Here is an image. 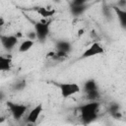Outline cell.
<instances>
[{
    "instance_id": "obj_1",
    "label": "cell",
    "mask_w": 126,
    "mask_h": 126,
    "mask_svg": "<svg viewBox=\"0 0 126 126\" xmlns=\"http://www.w3.org/2000/svg\"><path fill=\"white\" fill-rule=\"evenodd\" d=\"M98 109H99V103L95 100L83 104L80 107V113L83 122L88 124L95 120V118L97 117Z\"/></svg>"
},
{
    "instance_id": "obj_2",
    "label": "cell",
    "mask_w": 126,
    "mask_h": 126,
    "mask_svg": "<svg viewBox=\"0 0 126 126\" xmlns=\"http://www.w3.org/2000/svg\"><path fill=\"white\" fill-rule=\"evenodd\" d=\"M6 104H7L8 109L10 110L12 116L16 120H20L28 110V106L25 105V104L16 103V102H13V101H7Z\"/></svg>"
},
{
    "instance_id": "obj_3",
    "label": "cell",
    "mask_w": 126,
    "mask_h": 126,
    "mask_svg": "<svg viewBox=\"0 0 126 126\" xmlns=\"http://www.w3.org/2000/svg\"><path fill=\"white\" fill-rule=\"evenodd\" d=\"M59 89H60V94L62 95V97L67 98L70 97L78 93H80L81 89L79 87L78 84L76 83H63L59 85Z\"/></svg>"
},
{
    "instance_id": "obj_4",
    "label": "cell",
    "mask_w": 126,
    "mask_h": 126,
    "mask_svg": "<svg viewBox=\"0 0 126 126\" xmlns=\"http://www.w3.org/2000/svg\"><path fill=\"white\" fill-rule=\"evenodd\" d=\"M50 31V24L49 22H37L34 24V33L35 37L38 38L39 40H44Z\"/></svg>"
},
{
    "instance_id": "obj_5",
    "label": "cell",
    "mask_w": 126,
    "mask_h": 126,
    "mask_svg": "<svg viewBox=\"0 0 126 126\" xmlns=\"http://www.w3.org/2000/svg\"><path fill=\"white\" fill-rule=\"evenodd\" d=\"M103 53H104V48L101 46V44H99L98 42H94L82 53L81 58H90Z\"/></svg>"
},
{
    "instance_id": "obj_6",
    "label": "cell",
    "mask_w": 126,
    "mask_h": 126,
    "mask_svg": "<svg viewBox=\"0 0 126 126\" xmlns=\"http://www.w3.org/2000/svg\"><path fill=\"white\" fill-rule=\"evenodd\" d=\"M0 42L5 49L11 50L16 46V44L18 42V37L16 35H12V34L11 35H1Z\"/></svg>"
},
{
    "instance_id": "obj_7",
    "label": "cell",
    "mask_w": 126,
    "mask_h": 126,
    "mask_svg": "<svg viewBox=\"0 0 126 126\" xmlns=\"http://www.w3.org/2000/svg\"><path fill=\"white\" fill-rule=\"evenodd\" d=\"M41 111H42V104L40 103V104L35 105V106L29 112V114H28V116H27V121H28L29 123H31V124H34V123L38 120V117H39Z\"/></svg>"
},
{
    "instance_id": "obj_8",
    "label": "cell",
    "mask_w": 126,
    "mask_h": 126,
    "mask_svg": "<svg viewBox=\"0 0 126 126\" xmlns=\"http://www.w3.org/2000/svg\"><path fill=\"white\" fill-rule=\"evenodd\" d=\"M56 49H57V54L59 56H65L71 50V44L69 41L60 40L56 43Z\"/></svg>"
},
{
    "instance_id": "obj_9",
    "label": "cell",
    "mask_w": 126,
    "mask_h": 126,
    "mask_svg": "<svg viewBox=\"0 0 126 126\" xmlns=\"http://www.w3.org/2000/svg\"><path fill=\"white\" fill-rule=\"evenodd\" d=\"M12 67L11 58L6 56H0V72L10 71Z\"/></svg>"
},
{
    "instance_id": "obj_10",
    "label": "cell",
    "mask_w": 126,
    "mask_h": 126,
    "mask_svg": "<svg viewBox=\"0 0 126 126\" xmlns=\"http://www.w3.org/2000/svg\"><path fill=\"white\" fill-rule=\"evenodd\" d=\"M35 10L43 18H49V17H51V16H53L55 14V10L54 9L47 8V7H38Z\"/></svg>"
},
{
    "instance_id": "obj_11",
    "label": "cell",
    "mask_w": 126,
    "mask_h": 126,
    "mask_svg": "<svg viewBox=\"0 0 126 126\" xmlns=\"http://www.w3.org/2000/svg\"><path fill=\"white\" fill-rule=\"evenodd\" d=\"M84 91H85L87 94L96 92V91H97V85H96L95 81H94V80H88V81L84 84Z\"/></svg>"
},
{
    "instance_id": "obj_12",
    "label": "cell",
    "mask_w": 126,
    "mask_h": 126,
    "mask_svg": "<svg viewBox=\"0 0 126 126\" xmlns=\"http://www.w3.org/2000/svg\"><path fill=\"white\" fill-rule=\"evenodd\" d=\"M33 44H34V41H33V40H32V39H26V40H24V41L20 44V46H19V51L22 52V53L27 52V51H29V50L33 46Z\"/></svg>"
},
{
    "instance_id": "obj_13",
    "label": "cell",
    "mask_w": 126,
    "mask_h": 126,
    "mask_svg": "<svg viewBox=\"0 0 126 126\" xmlns=\"http://www.w3.org/2000/svg\"><path fill=\"white\" fill-rule=\"evenodd\" d=\"M86 10H87L86 4H83V5H73V4H72V7H71V9H70L71 13H72L74 16L82 15Z\"/></svg>"
},
{
    "instance_id": "obj_14",
    "label": "cell",
    "mask_w": 126,
    "mask_h": 126,
    "mask_svg": "<svg viewBox=\"0 0 126 126\" xmlns=\"http://www.w3.org/2000/svg\"><path fill=\"white\" fill-rule=\"evenodd\" d=\"M116 10V13L118 15V18L120 20V23L123 27H125L126 25V12L124 10H120V9H115Z\"/></svg>"
},
{
    "instance_id": "obj_15",
    "label": "cell",
    "mask_w": 126,
    "mask_h": 126,
    "mask_svg": "<svg viewBox=\"0 0 126 126\" xmlns=\"http://www.w3.org/2000/svg\"><path fill=\"white\" fill-rule=\"evenodd\" d=\"M25 88V82H19V83H17V85H15V89L16 90H22V89H24Z\"/></svg>"
},
{
    "instance_id": "obj_16",
    "label": "cell",
    "mask_w": 126,
    "mask_h": 126,
    "mask_svg": "<svg viewBox=\"0 0 126 126\" xmlns=\"http://www.w3.org/2000/svg\"><path fill=\"white\" fill-rule=\"evenodd\" d=\"M4 24H5V20H4V18H3V17H0V27L4 26Z\"/></svg>"
},
{
    "instance_id": "obj_17",
    "label": "cell",
    "mask_w": 126,
    "mask_h": 126,
    "mask_svg": "<svg viewBox=\"0 0 126 126\" xmlns=\"http://www.w3.org/2000/svg\"><path fill=\"white\" fill-rule=\"evenodd\" d=\"M4 98H5V95H4V94H3L2 92H0V102H1V101H2Z\"/></svg>"
}]
</instances>
